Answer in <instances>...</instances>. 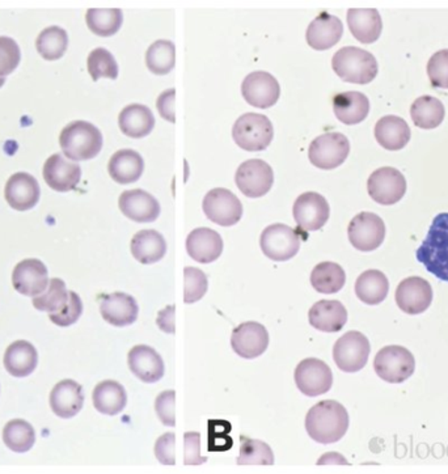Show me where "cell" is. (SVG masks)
Segmentation results:
<instances>
[{
  "label": "cell",
  "mask_w": 448,
  "mask_h": 474,
  "mask_svg": "<svg viewBox=\"0 0 448 474\" xmlns=\"http://www.w3.org/2000/svg\"><path fill=\"white\" fill-rule=\"evenodd\" d=\"M349 428V414L344 405L335 400H324L308 410L306 430L315 442L337 443Z\"/></svg>",
  "instance_id": "cell-1"
},
{
  "label": "cell",
  "mask_w": 448,
  "mask_h": 474,
  "mask_svg": "<svg viewBox=\"0 0 448 474\" xmlns=\"http://www.w3.org/2000/svg\"><path fill=\"white\" fill-rule=\"evenodd\" d=\"M416 257L430 274L448 283V212H442L432 219L428 235L417 249Z\"/></svg>",
  "instance_id": "cell-2"
},
{
  "label": "cell",
  "mask_w": 448,
  "mask_h": 474,
  "mask_svg": "<svg viewBox=\"0 0 448 474\" xmlns=\"http://www.w3.org/2000/svg\"><path fill=\"white\" fill-rule=\"evenodd\" d=\"M102 134L95 125L86 121H74L63 129L59 146L63 155L71 161L91 160L100 154Z\"/></svg>",
  "instance_id": "cell-3"
},
{
  "label": "cell",
  "mask_w": 448,
  "mask_h": 474,
  "mask_svg": "<svg viewBox=\"0 0 448 474\" xmlns=\"http://www.w3.org/2000/svg\"><path fill=\"white\" fill-rule=\"evenodd\" d=\"M332 67L344 82L369 84L377 77V59L367 50L357 46H345L333 56Z\"/></svg>",
  "instance_id": "cell-4"
},
{
  "label": "cell",
  "mask_w": 448,
  "mask_h": 474,
  "mask_svg": "<svg viewBox=\"0 0 448 474\" xmlns=\"http://www.w3.org/2000/svg\"><path fill=\"white\" fill-rule=\"evenodd\" d=\"M275 128L264 114L245 113L233 128L234 143L245 151H264L272 143Z\"/></svg>",
  "instance_id": "cell-5"
},
{
  "label": "cell",
  "mask_w": 448,
  "mask_h": 474,
  "mask_svg": "<svg viewBox=\"0 0 448 474\" xmlns=\"http://www.w3.org/2000/svg\"><path fill=\"white\" fill-rule=\"evenodd\" d=\"M374 370L384 382L401 384L414 374L416 359L407 347L392 345L379 351L374 359Z\"/></svg>",
  "instance_id": "cell-6"
},
{
  "label": "cell",
  "mask_w": 448,
  "mask_h": 474,
  "mask_svg": "<svg viewBox=\"0 0 448 474\" xmlns=\"http://www.w3.org/2000/svg\"><path fill=\"white\" fill-rule=\"evenodd\" d=\"M371 346L365 335L357 330L345 333L333 347V359L339 370L354 374L365 368Z\"/></svg>",
  "instance_id": "cell-7"
},
{
  "label": "cell",
  "mask_w": 448,
  "mask_h": 474,
  "mask_svg": "<svg viewBox=\"0 0 448 474\" xmlns=\"http://www.w3.org/2000/svg\"><path fill=\"white\" fill-rule=\"evenodd\" d=\"M350 154V143L341 133H326L312 140L308 149L311 164L330 170L344 164Z\"/></svg>",
  "instance_id": "cell-8"
},
{
  "label": "cell",
  "mask_w": 448,
  "mask_h": 474,
  "mask_svg": "<svg viewBox=\"0 0 448 474\" xmlns=\"http://www.w3.org/2000/svg\"><path fill=\"white\" fill-rule=\"evenodd\" d=\"M367 191L379 205L392 206L407 193V180L396 168H379L369 177Z\"/></svg>",
  "instance_id": "cell-9"
},
{
  "label": "cell",
  "mask_w": 448,
  "mask_h": 474,
  "mask_svg": "<svg viewBox=\"0 0 448 474\" xmlns=\"http://www.w3.org/2000/svg\"><path fill=\"white\" fill-rule=\"evenodd\" d=\"M203 209L209 221L222 227L234 226L243 217L242 202L228 189L210 191L203 198Z\"/></svg>",
  "instance_id": "cell-10"
},
{
  "label": "cell",
  "mask_w": 448,
  "mask_h": 474,
  "mask_svg": "<svg viewBox=\"0 0 448 474\" xmlns=\"http://www.w3.org/2000/svg\"><path fill=\"white\" fill-rule=\"evenodd\" d=\"M260 245L267 258L284 263L297 256L300 249V236L286 224H272L263 231Z\"/></svg>",
  "instance_id": "cell-11"
},
{
  "label": "cell",
  "mask_w": 448,
  "mask_h": 474,
  "mask_svg": "<svg viewBox=\"0 0 448 474\" xmlns=\"http://www.w3.org/2000/svg\"><path fill=\"white\" fill-rule=\"evenodd\" d=\"M234 181L245 196L260 198L269 193L275 184V173L266 161L251 159L237 168Z\"/></svg>",
  "instance_id": "cell-12"
},
{
  "label": "cell",
  "mask_w": 448,
  "mask_h": 474,
  "mask_svg": "<svg viewBox=\"0 0 448 474\" xmlns=\"http://www.w3.org/2000/svg\"><path fill=\"white\" fill-rule=\"evenodd\" d=\"M351 245L360 252H372L383 244L386 224L374 212L363 211L351 219L348 227Z\"/></svg>",
  "instance_id": "cell-13"
},
{
  "label": "cell",
  "mask_w": 448,
  "mask_h": 474,
  "mask_svg": "<svg viewBox=\"0 0 448 474\" xmlns=\"http://www.w3.org/2000/svg\"><path fill=\"white\" fill-rule=\"evenodd\" d=\"M297 389L308 397H318L330 391L333 374L326 362L318 358H307L296 368Z\"/></svg>",
  "instance_id": "cell-14"
},
{
  "label": "cell",
  "mask_w": 448,
  "mask_h": 474,
  "mask_svg": "<svg viewBox=\"0 0 448 474\" xmlns=\"http://www.w3.org/2000/svg\"><path fill=\"white\" fill-rule=\"evenodd\" d=\"M329 215V203L315 191L303 193L294 203V219L297 227L305 232H314L326 226Z\"/></svg>",
  "instance_id": "cell-15"
},
{
  "label": "cell",
  "mask_w": 448,
  "mask_h": 474,
  "mask_svg": "<svg viewBox=\"0 0 448 474\" xmlns=\"http://www.w3.org/2000/svg\"><path fill=\"white\" fill-rule=\"evenodd\" d=\"M242 93L246 103L258 109H266L279 100L281 87L272 74L255 71L243 80Z\"/></svg>",
  "instance_id": "cell-16"
},
{
  "label": "cell",
  "mask_w": 448,
  "mask_h": 474,
  "mask_svg": "<svg viewBox=\"0 0 448 474\" xmlns=\"http://www.w3.org/2000/svg\"><path fill=\"white\" fill-rule=\"evenodd\" d=\"M12 286L24 296L41 295L49 286L47 266L37 258L21 261L12 273Z\"/></svg>",
  "instance_id": "cell-17"
},
{
  "label": "cell",
  "mask_w": 448,
  "mask_h": 474,
  "mask_svg": "<svg viewBox=\"0 0 448 474\" xmlns=\"http://www.w3.org/2000/svg\"><path fill=\"white\" fill-rule=\"evenodd\" d=\"M231 346L234 353L242 358H258L266 353L269 346V333L263 324L246 321L234 330Z\"/></svg>",
  "instance_id": "cell-18"
},
{
  "label": "cell",
  "mask_w": 448,
  "mask_h": 474,
  "mask_svg": "<svg viewBox=\"0 0 448 474\" xmlns=\"http://www.w3.org/2000/svg\"><path fill=\"white\" fill-rule=\"evenodd\" d=\"M395 298L400 310L405 314H423L432 302V284L421 277H409L400 282Z\"/></svg>",
  "instance_id": "cell-19"
},
{
  "label": "cell",
  "mask_w": 448,
  "mask_h": 474,
  "mask_svg": "<svg viewBox=\"0 0 448 474\" xmlns=\"http://www.w3.org/2000/svg\"><path fill=\"white\" fill-rule=\"evenodd\" d=\"M45 182L59 193L74 191L82 179L80 165L68 160L61 154L51 155L44 164Z\"/></svg>",
  "instance_id": "cell-20"
},
{
  "label": "cell",
  "mask_w": 448,
  "mask_h": 474,
  "mask_svg": "<svg viewBox=\"0 0 448 474\" xmlns=\"http://www.w3.org/2000/svg\"><path fill=\"white\" fill-rule=\"evenodd\" d=\"M40 185L29 173H15L5 184V201L17 211H28L33 209L40 201Z\"/></svg>",
  "instance_id": "cell-21"
},
{
  "label": "cell",
  "mask_w": 448,
  "mask_h": 474,
  "mask_svg": "<svg viewBox=\"0 0 448 474\" xmlns=\"http://www.w3.org/2000/svg\"><path fill=\"white\" fill-rule=\"evenodd\" d=\"M119 206L126 218L137 223H151L161 215L158 200L142 189L123 191L120 196Z\"/></svg>",
  "instance_id": "cell-22"
},
{
  "label": "cell",
  "mask_w": 448,
  "mask_h": 474,
  "mask_svg": "<svg viewBox=\"0 0 448 474\" xmlns=\"http://www.w3.org/2000/svg\"><path fill=\"white\" fill-rule=\"evenodd\" d=\"M129 367L141 382L153 384L164 376V362L161 354L147 345H137L128 356Z\"/></svg>",
  "instance_id": "cell-23"
},
{
  "label": "cell",
  "mask_w": 448,
  "mask_h": 474,
  "mask_svg": "<svg viewBox=\"0 0 448 474\" xmlns=\"http://www.w3.org/2000/svg\"><path fill=\"white\" fill-rule=\"evenodd\" d=\"M342 35H344L342 21L328 12H323L309 24L306 32V40L312 49L323 52L339 44Z\"/></svg>",
  "instance_id": "cell-24"
},
{
  "label": "cell",
  "mask_w": 448,
  "mask_h": 474,
  "mask_svg": "<svg viewBox=\"0 0 448 474\" xmlns=\"http://www.w3.org/2000/svg\"><path fill=\"white\" fill-rule=\"evenodd\" d=\"M100 312L102 319L110 325L122 326L131 325L138 319L140 307L133 296L125 293H114L104 296L101 300Z\"/></svg>",
  "instance_id": "cell-25"
},
{
  "label": "cell",
  "mask_w": 448,
  "mask_h": 474,
  "mask_svg": "<svg viewBox=\"0 0 448 474\" xmlns=\"http://www.w3.org/2000/svg\"><path fill=\"white\" fill-rule=\"evenodd\" d=\"M189 256L200 263H212L224 253V240L210 228H197L186 239Z\"/></svg>",
  "instance_id": "cell-26"
},
{
  "label": "cell",
  "mask_w": 448,
  "mask_h": 474,
  "mask_svg": "<svg viewBox=\"0 0 448 474\" xmlns=\"http://www.w3.org/2000/svg\"><path fill=\"white\" fill-rule=\"evenodd\" d=\"M84 393L80 384L65 379L56 384L50 393V407L59 418H72L82 410Z\"/></svg>",
  "instance_id": "cell-27"
},
{
  "label": "cell",
  "mask_w": 448,
  "mask_h": 474,
  "mask_svg": "<svg viewBox=\"0 0 448 474\" xmlns=\"http://www.w3.org/2000/svg\"><path fill=\"white\" fill-rule=\"evenodd\" d=\"M311 326L320 332H339L348 323V311L339 300H320L308 312Z\"/></svg>",
  "instance_id": "cell-28"
},
{
  "label": "cell",
  "mask_w": 448,
  "mask_h": 474,
  "mask_svg": "<svg viewBox=\"0 0 448 474\" xmlns=\"http://www.w3.org/2000/svg\"><path fill=\"white\" fill-rule=\"evenodd\" d=\"M348 26L360 44H374L383 31V21L375 8H351L348 11Z\"/></svg>",
  "instance_id": "cell-29"
},
{
  "label": "cell",
  "mask_w": 448,
  "mask_h": 474,
  "mask_svg": "<svg viewBox=\"0 0 448 474\" xmlns=\"http://www.w3.org/2000/svg\"><path fill=\"white\" fill-rule=\"evenodd\" d=\"M143 170V158L134 149H120L110 158L108 164L110 177L120 185L137 182L142 176Z\"/></svg>",
  "instance_id": "cell-30"
},
{
  "label": "cell",
  "mask_w": 448,
  "mask_h": 474,
  "mask_svg": "<svg viewBox=\"0 0 448 474\" xmlns=\"http://www.w3.org/2000/svg\"><path fill=\"white\" fill-rule=\"evenodd\" d=\"M130 249L138 263L152 265L164 258L167 253V242L158 231L143 230L135 233Z\"/></svg>",
  "instance_id": "cell-31"
},
{
  "label": "cell",
  "mask_w": 448,
  "mask_h": 474,
  "mask_svg": "<svg viewBox=\"0 0 448 474\" xmlns=\"http://www.w3.org/2000/svg\"><path fill=\"white\" fill-rule=\"evenodd\" d=\"M411 129L405 119L398 116H386L375 125V138L379 145L388 151H399L411 140Z\"/></svg>",
  "instance_id": "cell-32"
},
{
  "label": "cell",
  "mask_w": 448,
  "mask_h": 474,
  "mask_svg": "<svg viewBox=\"0 0 448 474\" xmlns=\"http://www.w3.org/2000/svg\"><path fill=\"white\" fill-rule=\"evenodd\" d=\"M120 129L123 134L134 139L147 137L155 128V117L146 105L131 104L123 108L119 117Z\"/></svg>",
  "instance_id": "cell-33"
},
{
  "label": "cell",
  "mask_w": 448,
  "mask_h": 474,
  "mask_svg": "<svg viewBox=\"0 0 448 474\" xmlns=\"http://www.w3.org/2000/svg\"><path fill=\"white\" fill-rule=\"evenodd\" d=\"M38 354L28 341H16L7 347L5 367L15 377H26L37 367Z\"/></svg>",
  "instance_id": "cell-34"
},
{
  "label": "cell",
  "mask_w": 448,
  "mask_h": 474,
  "mask_svg": "<svg viewBox=\"0 0 448 474\" xmlns=\"http://www.w3.org/2000/svg\"><path fill=\"white\" fill-rule=\"evenodd\" d=\"M333 110L337 119L345 125H357L365 121L370 112V101L360 92H344L333 98Z\"/></svg>",
  "instance_id": "cell-35"
},
{
  "label": "cell",
  "mask_w": 448,
  "mask_h": 474,
  "mask_svg": "<svg viewBox=\"0 0 448 474\" xmlns=\"http://www.w3.org/2000/svg\"><path fill=\"white\" fill-rule=\"evenodd\" d=\"M93 407L105 416H117L125 409L128 395L121 384L105 380L95 386L92 395Z\"/></svg>",
  "instance_id": "cell-36"
},
{
  "label": "cell",
  "mask_w": 448,
  "mask_h": 474,
  "mask_svg": "<svg viewBox=\"0 0 448 474\" xmlns=\"http://www.w3.org/2000/svg\"><path fill=\"white\" fill-rule=\"evenodd\" d=\"M390 291V282L384 273L367 270L358 277L356 294L360 302L369 305H378L386 300Z\"/></svg>",
  "instance_id": "cell-37"
},
{
  "label": "cell",
  "mask_w": 448,
  "mask_h": 474,
  "mask_svg": "<svg viewBox=\"0 0 448 474\" xmlns=\"http://www.w3.org/2000/svg\"><path fill=\"white\" fill-rule=\"evenodd\" d=\"M446 116L444 105L432 96H421L411 108V117L414 125L425 130L437 129Z\"/></svg>",
  "instance_id": "cell-38"
},
{
  "label": "cell",
  "mask_w": 448,
  "mask_h": 474,
  "mask_svg": "<svg viewBox=\"0 0 448 474\" xmlns=\"http://www.w3.org/2000/svg\"><path fill=\"white\" fill-rule=\"evenodd\" d=\"M347 282L345 270L336 263H320L311 273V284L318 293L336 294Z\"/></svg>",
  "instance_id": "cell-39"
},
{
  "label": "cell",
  "mask_w": 448,
  "mask_h": 474,
  "mask_svg": "<svg viewBox=\"0 0 448 474\" xmlns=\"http://www.w3.org/2000/svg\"><path fill=\"white\" fill-rule=\"evenodd\" d=\"M68 46V32L61 26H49L38 35L36 49L45 61H58Z\"/></svg>",
  "instance_id": "cell-40"
},
{
  "label": "cell",
  "mask_w": 448,
  "mask_h": 474,
  "mask_svg": "<svg viewBox=\"0 0 448 474\" xmlns=\"http://www.w3.org/2000/svg\"><path fill=\"white\" fill-rule=\"evenodd\" d=\"M89 31L100 37H110L121 28L123 14L120 8H91L87 11Z\"/></svg>",
  "instance_id": "cell-41"
},
{
  "label": "cell",
  "mask_w": 448,
  "mask_h": 474,
  "mask_svg": "<svg viewBox=\"0 0 448 474\" xmlns=\"http://www.w3.org/2000/svg\"><path fill=\"white\" fill-rule=\"evenodd\" d=\"M3 442L17 454L28 452L35 446V428L24 419H12L3 428Z\"/></svg>",
  "instance_id": "cell-42"
},
{
  "label": "cell",
  "mask_w": 448,
  "mask_h": 474,
  "mask_svg": "<svg viewBox=\"0 0 448 474\" xmlns=\"http://www.w3.org/2000/svg\"><path fill=\"white\" fill-rule=\"evenodd\" d=\"M68 298H70V291L66 287L65 282L59 278H53L49 282L47 291L33 298L32 303L36 310L47 312V314H58L65 310Z\"/></svg>",
  "instance_id": "cell-43"
},
{
  "label": "cell",
  "mask_w": 448,
  "mask_h": 474,
  "mask_svg": "<svg viewBox=\"0 0 448 474\" xmlns=\"http://www.w3.org/2000/svg\"><path fill=\"white\" fill-rule=\"evenodd\" d=\"M147 67L155 75H167L173 70L176 63V47L172 41L153 42L146 53Z\"/></svg>",
  "instance_id": "cell-44"
},
{
  "label": "cell",
  "mask_w": 448,
  "mask_h": 474,
  "mask_svg": "<svg viewBox=\"0 0 448 474\" xmlns=\"http://www.w3.org/2000/svg\"><path fill=\"white\" fill-rule=\"evenodd\" d=\"M240 455L237 458L239 465H273L275 464V454L269 444L263 440L240 438Z\"/></svg>",
  "instance_id": "cell-45"
},
{
  "label": "cell",
  "mask_w": 448,
  "mask_h": 474,
  "mask_svg": "<svg viewBox=\"0 0 448 474\" xmlns=\"http://www.w3.org/2000/svg\"><path fill=\"white\" fill-rule=\"evenodd\" d=\"M87 67H89V73L91 75L93 82H98L100 77L113 80L119 77V65H117L113 54L104 47H98L89 53Z\"/></svg>",
  "instance_id": "cell-46"
},
{
  "label": "cell",
  "mask_w": 448,
  "mask_h": 474,
  "mask_svg": "<svg viewBox=\"0 0 448 474\" xmlns=\"http://www.w3.org/2000/svg\"><path fill=\"white\" fill-rule=\"evenodd\" d=\"M209 281L203 270L186 266L183 269V302L193 304L206 295Z\"/></svg>",
  "instance_id": "cell-47"
},
{
  "label": "cell",
  "mask_w": 448,
  "mask_h": 474,
  "mask_svg": "<svg viewBox=\"0 0 448 474\" xmlns=\"http://www.w3.org/2000/svg\"><path fill=\"white\" fill-rule=\"evenodd\" d=\"M21 53L19 45L14 38L0 37V77L14 73L20 65Z\"/></svg>",
  "instance_id": "cell-48"
},
{
  "label": "cell",
  "mask_w": 448,
  "mask_h": 474,
  "mask_svg": "<svg viewBox=\"0 0 448 474\" xmlns=\"http://www.w3.org/2000/svg\"><path fill=\"white\" fill-rule=\"evenodd\" d=\"M428 75L432 87L448 89V49L435 53L429 59Z\"/></svg>",
  "instance_id": "cell-49"
},
{
  "label": "cell",
  "mask_w": 448,
  "mask_h": 474,
  "mask_svg": "<svg viewBox=\"0 0 448 474\" xmlns=\"http://www.w3.org/2000/svg\"><path fill=\"white\" fill-rule=\"evenodd\" d=\"M83 314V303L80 296L78 295L74 291H70V298H68V305L65 310L58 312V314H50L49 320L56 325L70 326L72 324L77 323L80 319Z\"/></svg>",
  "instance_id": "cell-50"
},
{
  "label": "cell",
  "mask_w": 448,
  "mask_h": 474,
  "mask_svg": "<svg viewBox=\"0 0 448 474\" xmlns=\"http://www.w3.org/2000/svg\"><path fill=\"white\" fill-rule=\"evenodd\" d=\"M174 402H176V392L165 391L156 397L155 410L159 419L168 428H174L176 416H174Z\"/></svg>",
  "instance_id": "cell-51"
},
{
  "label": "cell",
  "mask_w": 448,
  "mask_h": 474,
  "mask_svg": "<svg viewBox=\"0 0 448 474\" xmlns=\"http://www.w3.org/2000/svg\"><path fill=\"white\" fill-rule=\"evenodd\" d=\"M183 464L203 465L206 463L207 458L201 455V434L197 431H188L183 435Z\"/></svg>",
  "instance_id": "cell-52"
},
{
  "label": "cell",
  "mask_w": 448,
  "mask_h": 474,
  "mask_svg": "<svg viewBox=\"0 0 448 474\" xmlns=\"http://www.w3.org/2000/svg\"><path fill=\"white\" fill-rule=\"evenodd\" d=\"M174 443H176V435L173 433L164 434L159 438L155 443V456L159 463L163 465L176 464V456H174Z\"/></svg>",
  "instance_id": "cell-53"
},
{
  "label": "cell",
  "mask_w": 448,
  "mask_h": 474,
  "mask_svg": "<svg viewBox=\"0 0 448 474\" xmlns=\"http://www.w3.org/2000/svg\"><path fill=\"white\" fill-rule=\"evenodd\" d=\"M174 96H176V91L173 88L168 89V91L159 96L158 104H156L161 116L167 119L168 122H171V124L176 122V117H174Z\"/></svg>",
  "instance_id": "cell-54"
},
{
  "label": "cell",
  "mask_w": 448,
  "mask_h": 474,
  "mask_svg": "<svg viewBox=\"0 0 448 474\" xmlns=\"http://www.w3.org/2000/svg\"><path fill=\"white\" fill-rule=\"evenodd\" d=\"M174 305L165 308L163 312L159 314L158 325L163 329L165 333H174Z\"/></svg>",
  "instance_id": "cell-55"
},
{
  "label": "cell",
  "mask_w": 448,
  "mask_h": 474,
  "mask_svg": "<svg viewBox=\"0 0 448 474\" xmlns=\"http://www.w3.org/2000/svg\"><path fill=\"white\" fill-rule=\"evenodd\" d=\"M318 464H344L348 465L347 459L344 456L337 454V452H329V454H326L320 460L318 461Z\"/></svg>",
  "instance_id": "cell-56"
},
{
  "label": "cell",
  "mask_w": 448,
  "mask_h": 474,
  "mask_svg": "<svg viewBox=\"0 0 448 474\" xmlns=\"http://www.w3.org/2000/svg\"><path fill=\"white\" fill-rule=\"evenodd\" d=\"M5 77H0V88H2L3 86H5Z\"/></svg>",
  "instance_id": "cell-57"
}]
</instances>
